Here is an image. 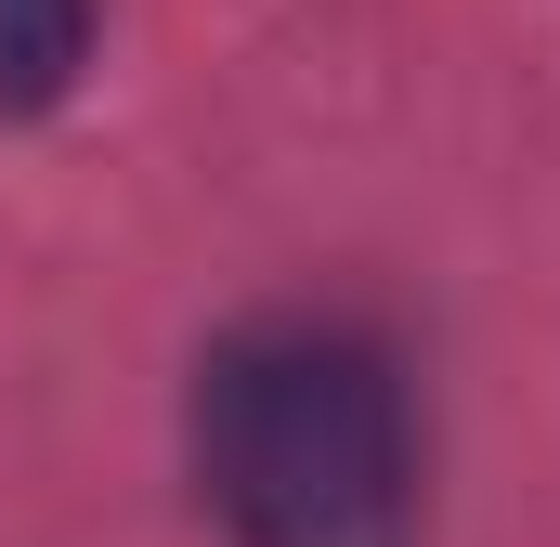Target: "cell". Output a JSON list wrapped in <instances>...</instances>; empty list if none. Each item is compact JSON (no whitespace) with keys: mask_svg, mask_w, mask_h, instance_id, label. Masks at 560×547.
Masks as SVG:
<instances>
[{"mask_svg":"<svg viewBox=\"0 0 560 547\" xmlns=\"http://www.w3.org/2000/svg\"><path fill=\"white\" fill-rule=\"evenodd\" d=\"M92 53V0H0V105H52Z\"/></svg>","mask_w":560,"mask_h":547,"instance_id":"obj_2","label":"cell"},{"mask_svg":"<svg viewBox=\"0 0 560 547\" xmlns=\"http://www.w3.org/2000/svg\"><path fill=\"white\" fill-rule=\"evenodd\" d=\"M196 482L235 547H418V392L352 313H261L196 365Z\"/></svg>","mask_w":560,"mask_h":547,"instance_id":"obj_1","label":"cell"}]
</instances>
